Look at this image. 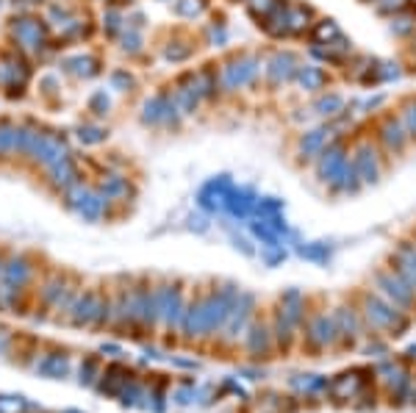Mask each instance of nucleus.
Instances as JSON below:
<instances>
[{"instance_id": "nucleus-1", "label": "nucleus", "mask_w": 416, "mask_h": 413, "mask_svg": "<svg viewBox=\"0 0 416 413\" xmlns=\"http://www.w3.org/2000/svg\"><path fill=\"white\" fill-rule=\"evenodd\" d=\"M3 34L6 45L31 56L37 64L56 61L61 56V47L56 45V31L39 11H14L6 20Z\"/></svg>"}, {"instance_id": "nucleus-2", "label": "nucleus", "mask_w": 416, "mask_h": 413, "mask_svg": "<svg viewBox=\"0 0 416 413\" xmlns=\"http://www.w3.org/2000/svg\"><path fill=\"white\" fill-rule=\"evenodd\" d=\"M0 70H3V100L20 103L28 97V89L37 81V61L14 47H0Z\"/></svg>"}, {"instance_id": "nucleus-3", "label": "nucleus", "mask_w": 416, "mask_h": 413, "mask_svg": "<svg viewBox=\"0 0 416 413\" xmlns=\"http://www.w3.org/2000/svg\"><path fill=\"white\" fill-rule=\"evenodd\" d=\"M67 155H73V136H70L67 131H61V128L42 125V131H39V136L34 141V147H31L25 164L45 172L53 164L64 161Z\"/></svg>"}, {"instance_id": "nucleus-4", "label": "nucleus", "mask_w": 416, "mask_h": 413, "mask_svg": "<svg viewBox=\"0 0 416 413\" xmlns=\"http://www.w3.org/2000/svg\"><path fill=\"white\" fill-rule=\"evenodd\" d=\"M261 67L264 61L256 56V53H239V56H231L220 64V87H222V94H233L239 89H247L258 81L261 75Z\"/></svg>"}, {"instance_id": "nucleus-5", "label": "nucleus", "mask_w": 416, "mask_h": 413, "mask_svg": "<svg viewBox=\"0 0 416 413\" xmlns=\"http://www.w3.org/2000/svg\"><path fill=\"white\" fill-rule=\"evenodd\" d=\"M139 122H141L144 128L178 131L181 122H184V114H181V108L175 106L170 89H164V92L150 94V97L141 103V108H139Z\"/></svg>"}, {"instance_id": "nucleus-6", "label": "nucleus", "mask_w": 416, "mask_h": 413, "mask_svg": "<svg viewBox=\"0 0 416 413\" xmlns=\"http://www.w3.org/2000/svg\"><path fill=\"white\" fill-rule=\"evenodd\" d=\"M56 67L61 75L73 81H94L103 75V58L92 50H78V53H64L56 58Z\"/></svg>"}, {"instance_id": "nucleus-7", "label": "nucleus", "mask_w": 416, "mask_h": 413, "mask_svg": "<svg viewBox=\"0 0 416 413\" xmlns=\"http://www.w3.org/2000/svg\"><path fill=\"white\" fill-rule=\"evenodd\" d=\"M297 67H300V61H297V56H294L291 50H275V53L264 61V78H267V84H270L272 89H277V87L294 81Z\"/></svg>"}, {"instance_id": "nucleus-8", "label": "nucleus", "mask_w": 416, "mask_h": 413, "mask_svg": "<svg viewBox=\"0 0 416 413\" xmlns=\"http://www.w3.org/2000/svg\"><path fill=\"white\" fill-rule=\"evenodd\" d=\"M170 94H172L175 106L181 108V114H184V117H191V114L200 108V103H203V97L197 92V75H194V70H184V72L175 78V84L170 87Z\"/></svg>"}, {"instance_id": "nucleus-9", "label": "nucleus", "mask_w": 416, "mask_h": 413, "mask_svg": "<svg viewBox=\"0 0 416 413\" xmlns=\"http://www.w3.org/2000/svg\"><path fill=\"white\" fill-rule=\"evenodd\" d=\"M81 181H84V175H81V167H78L75 153L67 155L64 161L53 164L50 170H45V184L50 186L53 191H58V194H64L67 189H73V186L81 184Z\"/></svg>"}, {"instance_id": "nucleus-10", "label": "nucleus", "mask_w": 416, "mask_h": 413, "mask_svg": "<svg viewBox=\"0 0 416 413\" xmlns=\"http://www.w3.org/2000/svg\"><path fill=\"white\" fill-rule=\"evenodd\" d=\"M94 37V23L89 14L78 11L70 23H64L61 28H56V45L58 47H73L81 42H89Z\"/></svg>"}, {"instance_id": "nucleus-11", "label": "nucleus", "mask_w": 416, "mask_h": 413, "mask_svg": "<svg viewBox=\"0 0 416 413\" xmlns=\"http://www.w3.org/2000/svg\"><path fill=\"white\" fill-rule=\"evenodd\" d=\"M344 164H347V147H344V141H330V144H324L322 153H320L317 172H320L322 181L333 184L339 178V172L344 170Z\"/></svg>"}, {"instance_id": "nucleus-12", "label": "nucleus", "mask_w": 416, "mask_h": 413, "mask_svg": "<svg viewBox=\"0 0 416 413\" xmlns=\"http://www.w3.org/2000/svg\"><path fill=\"white\" fill-rule=\"evenodd\" d=\"M231 189H233L231 175H217V178H211L208 184L200 189L197 203H200L203 208H208V211H217V208H222V205H225V200H228Z\"/></svg>"}, {"instance_id": "nucleus-13", "label": "nucleus", "mask_w": 416, "mask_h": 413, "mask_svg": "<svg viewBox=\"0 0 416 413\" xmlns=\"http://www.w3.org/2000/svg\"><path fill=\"white\" fill-rule=\"evenodd\" d=\"M70 136L75 139L81 147H100V144H106L111 139V131L103 122H97V120H81L70 131Z\"/></svg>"}, {"instance_id": "nucleus-14", "label": "nucleus", "mask_w": 416, "mask_h": 413, "mask_svg": "<svg viewBox=\"0 0 416 413\" xmlns=\"http://www.w3.org/2000/svg\"><path fill=\"white\" fill-rule=\"evenodd\" d=\"M39 131H42V122H39L37 117H23V120H20V125H17L14 161H23V164H25V158H28L34 141H37V136H39Z\"/></svg>"}, {"instance_id": "nucleus-15", "label": "nucleus", "mask_w": 416, "mask_h": 413, "mask_svg": "<svg viewBox=\"0 0 416 413\" xmlns=\"http://www.w3.org/2000/svg\"><path fill=\"white\" fill-rule=\"evenodd\" d=\"M125 8H117V6H108L106 3V8H103V14H100V20H97V31L108 39V42H117V37L125 31Z\"/></svg>"}, {"instance_id": "nucleus-16", "label": "nucleus", "mask_w": 416, "mask_h": 413, "mask_svg": "<svg viewBox=\"0 0 416 413\" xmlns=\"http://www.w3.org/2000/svg\"><path fill=\"white\" fill-rule=\"evenodd\" d=\"M197 75V92L203 97V103L208 100H217L222 94V87H220V67L217 64H203L194 70Z\"/></svg>"}, {"instance_id": "nucleus-17", "label": "nucleus", "mask_w": 416, "mask_h": 413, "mask_svg": "<svg viewBox=\"0 0 416 413\" xmlns=\"http://www.w3.org/2000/svg\"><path fill=\"white\" fill-rule=\"evenodd\" d=\"M353 167L358 172V178L364 184H374L377 175H380V167H377V153L372 150V144H361L355 150V158H353Z\"/></svg>"}, {"instance_id": "nucleus-18", "label": "nucleus", "mask_w": 416, "mask_h": 413, "mask_svg": "<svg viewBox=\"0 0 416 413\" xmlns=\"http://www.w3.org/2000/svg\"><path fill=\"white\" fill-rule=\"evenodd\" d=\"M311 20H314V11L305 3H286V28H289V37L305 34L311 28Z\"/></svg>"}, {"instance_id": "nucleus-19", "label": "nucleus", "mask_w": 416, "mask_h": 413, "mask_svg": "<svg viewBox=\"0 0 416 413\" xmlns=\"http://www.w3.org/2000/svg\"><path fill=\"white\" fill-rule=\"evenodd\" d=\"M191 56H194V42L186 37H172L161 47V58L170 64H186Z\"/></svg>"}, {"instance_id": "nucleus-20", "label": "nucleus", "mask_w": 416, "mask_h": 413, "mask_svg": "<svg viewBox=\"0 0 416 413\" xmlns=\"http://www.w3.org/2000/svg\"><path fill=\"white\" fill-rule=\"evenodd\" d=\"M17 125H20V120H14V117H0V164L14 161Z\"/></svg>"}, {"instance_id": "nucleus-21", "label": "nucleus", "mask_w": 416, "mask_h": 413, "mask_svg": "<svg viewBox=\"0 0 416 413\" xmlns=\"http://www.w3.org/2000/svg\"><path fill=\"white\" fill-rule=\"evenodd\" d=\"M42 14H45V20L53 25V31H56L64 23H70L78 14V8L73 3H67V0H47L45 6H42Z\"/></svg>"}, {"instance_id": "nucleus-22", "label": "nucleus", "mask_w": 416, "mask_h": 413, "mask_svg": "<svg viewBox=\"0 0 416 413\" xmlns=\"http://www.w3.org/2000/svg\"><path fill=\"white\" fill-rule=\"evenodd\" d=\"M294 81L303 87V92H320L327 84V72L322 67H317V64H300Z\"/></svg>"}, {"instance_id": "nucleus-23", "label": "nucleus", "mask_w": 416, "mask_h": 413, "mask_svg": "<svg viewBox=\"0 0 416 413\" xmlns=\"http://www.w3.org/2000/svg\"><path fill=\"white\" fill-rule=\"evenodd\" d=\"M34 87H37L39 100H45L47 106L58 103L61 100V72H42V75H37Z\"/></svg>"}, {"instance_id": "nucleus-24", "label": "nucleus", "mask_w": 416, "mask_h": 413, "mask_svg": "<svg viewBox=\"0 0 416 413\" xmlns=\"http://www.w3.org/2000/svg\"><path fill=\"white\" fill-rule=\"evenodd\" d=\"M327 139H330V128H314V131H305V134L300 136L297 150H300L303 158H314V155L322 153V147L327 144Z\"/></svg>"}, {"instance_id": "nucleus-25", "label": "nucleus", "mask_w": 416, "mask_h": 413, "mask_svg": "<svg viewBox=\"0 0 416 413\" xmlns=\"http://www.w3.org/2000/svg\"><path fill=\"white\" fill-rule=\"evenodd\" d=\"M114 45H117V50H120L122 56L137 58V56L144 53V47H147V42H144V31H137V28H128V25H125V31L117 37Z\"/></svg>"}, {"instance_id": "nucleus-26", "label": "nucleus", "mask_w": 416, "mask_h": 413, "mask_svg": "<svg viewBox=\"0 0 416 413\" xmlns=\"http://www.w3.org/2000/svg\"><path fill=\"white\" fill-rule=\"evenodd\" d=\"M111 108H114V97H111L108 89H94V92L87 97V111H89V117L97 120V122L108 120V117H111Z\"/></svg>"}, {"instance_id": "nucleus-27", "label": "nucleus", "mask_w": 416, "mask_h": 413, "mask_svg": "<svg viewBox=\"0 0 416 413\" xmlns=\"http://www.w3.org/2000/svg\"><path fill=\"white\" fill-rule=\"evenodd\" d=\"M380 141H383L386 150L400 153V150L405 147V141H408V131H405L397 120H386L383 128H380Z\"/></svg>"}, {"instance_id": "nucleus-28", "label": "nucleus", "mask_w": 416, "mask_h": 413, "mask_svg": "<svg viewBox=\"0 0 416 413\" xmlns=\"http://www.w3.org/2000/svg\"><path fill=\"white\" fill-rule=\"evenodd\" d=\"M97 189L103 191V197H106V200H122V197H128V194H131V181H128L125 175L108 172V175H103V181L97 184Z\"/></svg>"}, {"instance_id": "nucleus-29", "label": "nucleus", "mask_w": 416, "mask_h": 413, "mask_svg": "<svg viewBox=\"0 0 416 413\" xmlns=\"http://www.w3.org/2000/svg\"><path fill=\"white\" fill-rule=\"evenodd\" d=\"M256 205V191L250 189V186H233L231 189V194H228V200H225V208L231 211V214H247L250 208Z\"/></svg>"}, {"instance_id": "nucleus-30", "label": "nucleus", "mask_w": 416, "mask_h": 413, "mask_svg": "<svg viewBox=\"0 0 416 413\" xmlns=\"http://www.w3.org/2000/svg\"><path fill=\"white\" fill-rule=\"evenodd\" d=\"M108 89L117 94H131L137 89V75L128 67H114L108 72Z\"/></svg>"}, {"instance_id": "nucleus-31", "label": "nucleus", "mask_w": 416, "mask_h": 413, "mask_svg": "<svg viewBox=\"0 0 416 413\" xmlns=\"http://www.w3.org/2000/svg\"><path fill=\"white\" fill-rule=\"evenodd\" d=\"M314 111H317L320 117L333 120V117H339V114L344 111V97H341V94H336V92L320 94V97H317V103H314Z\"/></svg>"}, {"instance_id": "nucleus-32", "label": "nucleus", "mask_w": 416, "mask_h": 413, "mask_svg": "<svg viewBox=\"0 0 416 413\" xmlns=\"http://www.w3.org/2000/svg\"><path fill=\"white\" fill-rule=\"evenodd\" d=\"M172 8L181 20H200L211 8V0H175Z\"/></svg>"}, {"instance_id": "nucleus-33", "label": "nucleus", "mask_w": 416, "mask_h": 413, "mask_svg": "<svg viewBox=\"0 0 416 413\" xmlns=\"http://www.w3.org/2000/svg\"><path fill=\"white\" fill-rule=\"evenodd\" d=\"M203 39H206L208 47H225L231 42V31H228V25L222 20H214V23H208L203 28Z\"/></svg>"}, {"instance_id": "nucleus-34", "label": "nucleus", "mask_w": 416, "mask_h": 413, "mask_svg": "<svg viewBox=\"0 0 416 413\" xmlns=\"http://www.w3.org/2000/svg\"><path fill=\"white\" fill-rule=\"evenodd\" d=\"M286 6V0H247V11H250V17L256 20V23H261V20H267L270 14H275Z\"/></svg>"}, {"instance_id": "nucleus-35", "label": "nucleus", "mask_w": 416, "mask_h": 413, "mask_svg": "<svg viewBox=\"0 0 416 413\" xmlns=\"http://www.w3.org/2000/svg\"><path fill=\"white\" fill-rule=\"evenodd\" d=\"M336 37H341V31H339V25H336L333 20H320V23H314L311 39H314L317 45H330Z\"/></svg>"}, {"instance_id": "nucleus-36", "label": "nucleus", "mask_w": 416, "mask_h": 413, "mask_svg": "<svg viewBox=\"0 0 416 413\" xmlns=\"http://www.w3.org/2000/svg\"><path fill=\"white\" fill-rule=\"evenodd\" d=\"M333 184L339 186V189H344V191H355V189H358L361 178H358V172H355L353 161H347V164H344V170L339 172V178H336Z\"/></svg>"}, {"instance_id": "nucleus-37", "label": "nucleus", "mask_w": 416, "mask_h": 413, "mask_svg": "<svg viewBox=\"0 0 416 413\" xmlns=\"http://www.w3.org/2000/svg\"><path fill=\"white\" fill-rule=\"evenodd\" d=\"M408 6H411V0H374L377 14H400Z\"/></svg>"}, {"instance_id": "nucleus-38", "label": "nucleus", "mask_w": 416, "mask_h": 413, "mask_svg": "<svg viewBox=\"0 0 416 413\" xmlns=\"http://www.w3.org/2000/svg\"><path fill=\"white\" fill-rule=\"evenodd\" d=\"M414 31H416V23L411 17H394V23H391V34L394 37H408Z\"/></svg>"}, {"instance_id": "nucleus-39", "label": "nucleus", "mask_w": 416, "mask_h": 413, "mask_svg": "<svg viewBox=\"0 0 416 413\" xmlns=\"http://www.w3.org/2000/svg\"><path fill=\"white\" fill-rule=\"evenodd\" d=\"M125 23H128V28L144 31V28H147V14H144L141 8H131V11L125 14Z\"/></svg>"}, {"instance_id": "nucleus-40", "label": "nucleus", "mask_w": 416, "mask_h": 413, "mask_svg": "<svg viewBox=\"0 0 416 413\" xmlns=\"http://www.w3.org/2000/svg\"><path fill=\"white\" fill-rule=\"evenodd\" d=\"M403 120H405V131L416 136V103H408L405 111H403Z\"/></svg>"}, {"instance_id": "nucleus-41", "label": "nucleus", "mask_w": 416, "mask_h": 413, "mask_svg": "<svg viewBox=\"0 0 416 413\" xmlns=\"http://www.w3.org/2000/svg\"><path fill=\"white\" fill-rule=\"evenodd\" d=\"M108 6H117V8H125V6H131V3H137V0H106Z\"/></svg>"}, {"instance_id": "nucleus-42", "label": "nucleus", "mask_w": 416, "mask_h": 413, "mask_svg": "<svg viewBox=\"0 0 416 413\" xmlns=\"http://www.w3.org/2000/svg\"><path fill=\"white\" fill-rule=\"evenodd\" d=\"M3 6H8V0H0V8H3Z\"/></svg>"}, {"instance_id": "nucleus-43", "label": "nucleus", "mask_w": 416, "mask_h": 413, "mask_svg": "<svg viewBox=\"0 0 416 413\" xmlns=\"http://www.w3.org/2000/svg\"><path fill=\"white\" fill-rule=\"evenodd\" d=\"M158 3H175V0H158Z\"/></svg>"}, {"instance_id": "nucleus-44", "label": "nucleus", "mask_w": 416, "mask_h": 413, "mask_svg": "<svg viewBox=\"0 0 416 413\" xmlns=\"http://www.w3.org/2000/svg\"><path fill=\"white\" fill-rule=\"evenodd\" d=\"M233 3H247V0H233Z\"/></svg>"}, {"instance_id": "nucleus-45", "label": "nucleus", "mask_w": 416, "mask_h": 413, "mask_svg": "<svg viewBox=\"0 0 416 413\" xmlns=\"http://www.w3.org/2000/svg\"><path fill=\"white\" fill-rule=\"evenodd\" d=\"M0 100H3V94H0Z\"/></svg>"}]
</instances>
